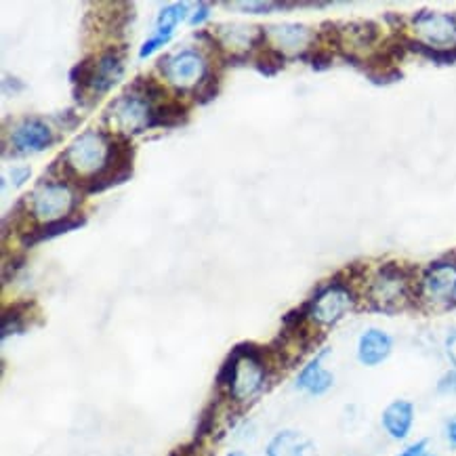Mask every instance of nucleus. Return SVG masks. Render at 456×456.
I'll return each mask as SVG.
<instances>
[{
	"instance_id": "1",
	"label": "nucleus",
	"mask_w": 456,
	"mask_h": 456,
	"mask_svg": "<svg viewBox=\"0 0 456 456\" xmlns=\"http://www.w3.org/2000/svg\"><path fill=\"white\" fill-rule=\"evenodd\" d=\"M267 366L261 349L255 345H240L219 372V387H224L232 400L248 402L265 385Z\"/></svg>"
},
{
	"instance_id": "2",
	"label": "nucleus",
	"mask_w": 456,
	"mask_h": 456,
	"mask_svg": "<svg viewBox=\"0 0 456 456\" xmlns=\"http://www.w3.org/2000/svg\"><path fill=\"white\" fill-rule=\"evenodd\" d=\"M412 280L400 263H385L374 273L368 286V299L381 312H397L411 301Z\"/></svg>"
},
{
	"instance_id": "3",
	"label": "nucleus",
	"mask_w": 456,
	"mask_h": 456,
	"mask_svg": "<svg viewBox=\"0 0 456 456\" xmlns=\"http://www.w3.org/2000/svg\"><path fill=\"white\" fill-rule=\"evenodd\" d=\"M355 305V295L352 286L341 280H332L324 289H320L305 305L307 322L318 329H330L337 322L352 312Z\"/></svg>"
},
{
	"instance_id": "4",
	"label": "nucleus",
	"mask_w": 456,
	"mask_h": 456,
	"mask_svg": "<svg viewBox=\"0 0 456 456\" xmlns=\"http://www.w3.org/2000/svg\"><path fill=\"white\" fill-rule=\"evenodd\" d=\"M133 158H135V148H133L131 139L126 135L110 137L105 167L95 177L83 181L78 190H83L85 194H99V191L110 190V187L125 183L133 175Z\"/></svg>"
},
{
	"instance_id": "5",
	"label": "nucleus",
	"mask_w": 456,
	"mask_h": 456,
	"mask_svg": "<svg viewBox=\"0 0 456 456\" xmlns=\"http://www.w3.org/2000/svg\"><path fill=\"white\" fill-rule=\"evenodd\" d=\"M110 137H105L99 131H86L74 143L63 151L61 158L66 165L72 168L76 177H78V187L83 181L95 177V175L105 167L108 160Z\"/></svg>"
},
{
	"instance_id": "6",
	"label": "nucleus",
	"mask_w": 456,
	"mask_h": 456,
	"mask_svg": "<svg viewBox=\"0 0 456 456\" xmlns=\"http://www.w3.org/2000/svg\"><path fill=\"white\" fill-rule=\"evenodd\" d=\"M74 208L76 194L72 187L61 183V181H43L32 191L30 215L34 219L45 221V224L69 217V215H74Z\"/></svg>"
},
{
	"instance_id": "7",
	"label": "nucleus",
	"mask_w": 456,
	"mask_h": 456,
	"mask_svg": "<svg viewBox=\"0 0 456 456\" xmlns=\"http://www.w3.org/2000/svg\"><path fill=\"white\" fill-rule=\"evenodd\" d=\"M151 114H154V108L143 97L125 93L110 105L105 120L114 122L122 135H139L151 128Z\"/></svg>"
},
{
	"instance_id": "8",
	"label": "nucleus",
	"mask_w": 456,
	"mask_h": 456,
	"mask_svg": "<svg viewBox=\"0 0 456 456\" xmlns=\"http://www.w3.org/2000/svg\"><path fill=\"white\" fill-rule=\"evenodd\" d=\"M412 28L414 34H417V43L429 46V49H456V20L452 15L420 11V13L412 20Z\"/></svg>"
},
{
	"instance_id": "9",
	"label": "nucleus",
	"mask_w": 456,
	"mask_h": 456,
	"mask_svg": "<svg viewBox=\"0 0 456 456\" xmlns=\"http://www.w3.org/2000/svg\"><path fill=\"white\" fill-rule=\"evenodd\" d=\"M158 69L168 83L179 89H187V86H196L208 74V61L204 60L202 53L187 49L160 60Z\"/></svg>"
},
{
	"instance_id": "10",
	"label": "nucleus",
	"mask_w": 456,
	"mask_h": 456,
	"mask_svg": "<svg viewBox=\"0 0 456 456\" xmlns=\"http://www.w3.org/2000/svg\"><path fill=\"white\" fill-rule=\"evenodd\" d=\"M456 292V263L437 261L419 282V297L429 305H448Z\"/></svg>"
},
{
	"instance_id": "11",
	"label": "nucleus",
	"mask_w": 456,
	"mask_h": 456,
	"mask_svg": "<svg viewBox=\"0 0 456 456\" xmlns=\"http://www.w3.org/2000/svg\"><path fill=\"white\" fill-rule=\"evenodd\" d=\"M55 143L53 128L40 118H26L11 133V148L17 154H38Z\"/></svg>"
},
{
	"instance_id": "12",
	"label": "nucleus",
	"mask_w": 456,
	"mask_h": 456,
	"mask_svg": "<svg viewBox=\"0 0 456 456\" xmlns=\"http://www.w3.org/2000/svg\"><path fill=\"white\" fill-rule=\"evenodd\" d=\"M125 76V51L118 49H105L102 55H97L95 74H93V83L89 95L97 103L99 97L110 93L120 78Z\"/></svg>"
},
{
	"instance_id": "13",
	"label": "nucleus",
	"mask_w": 456,
	"mask_h": 456,
	"mask_svg": "<svg viewBox=\"0 0 456 456\" xmlns=\"http://www.w3.org/2000/svg\"><path fill=\"white\" fill-rule=\"evenodd\" d=\"M267 38L272 40L273 46L278 51L295 53L297 57H301L305 53L307 45L312 43L314 32L307 26L301 23H282V26H267Z\"/></svg>"
},
{
	"instance_id": "14",
	"label": "nucleus",
	"mask_w": 456,
	"mask_h": 456,
	"mask_svg": "<svg viewBox=\"0 0 456 456\" xmlns=\"http://www.w3.org/2000/svg\"><path fill=\"white\" fill-rule=\"evenodd\" d=\"M86 225V215L83 213H74L69 217L51 221V224H43V225H34L28 232H23L20 240L26 248L37 247L40 242H46V240L60 238L63 233H69L74 230H80V227Z\"/></svg>"
},
{
	"instance_id": "15",
	"label": "nucleus",
	"mask_w": 456,
	"mask_h": 456,
	"mask_svg": "<svg viewBox=\"0 0 456 456\" xmlns=\"http://www.w3.org/2000/svg\"><path fill=\"white\" fill-rule=\"evenodd\" d=\"M326 355H329V349L320 352L305 368H303L299 377H297V389L305 391L309 395L329 394L332 385H335V377H332V372L324 366Z\"/></svg>"
},
{
	"instance_id": "16",
	"label": "nucleus",
	"mask_w": 456,
	"mask_h": 456,
	"mask_svg": "<svg viewBox=\"0 0 456 456\" xmlns=\"http://www.w3.org/2000/svg\"><path fill=\"white\" fill-rule=\"evenodd\" d=\"M394 352V338L381 329H368L362 332L358 341V360L360 364L374 368L383 364Z\"/></svg>"
},
{
	"instance_id": "17",
	"label": "nucleus",
	"mask_w": 456,
	"mask_h": 456,
	"mask_svg": "<svg viewBox=\"0 0 456 456\" xmlns=\"http://www.w3.org/2000/svg\"><path fill=\"white\" fill-rule=\"evenodd\" d=\"M381 425L391 440H406L414 425V406L408 400H395L381 414Z\"/></svg>"
},
{
	"instance_id": "18",
	"label": "nucleus",
	"mask_w": 456,
	"mask_h": 456,
	"mask_svg": "<svg viewBox=\"0 0 456 456\" xmlns=\"http://www.w3.org/2000/svg\"><path fill=\"white\" fill-rule=\"evenodd\" d=\"M267 456H318V448L301 431H280L278 436L272 437L265 450Z\"/></svg>"
},
{
	"instance_id": "19",
	"label": "nucleus",
	"mask_w": 456,
	"mask_h": 456,
	"mask_svg": "<svg viewBox=\"0 0 456 456\" xmlns=\"http://www.w3.org/2000/svg\"><path fill=\"white\" fill-rule=\"evenodd\" d=\"M379 28L372 21H358L349 23L343 30H338V45H347L352 49H364L377 43Z\"/></svg>"
},
{
	"instance_id": "20",
	"label": "nucleus",
	"mask_w": 456,
	"mask_h": 456,
	"mask_svg": "<svg viewBox=\"0 0 456 456\" xmlns=\"http://www.w3.org/2000/svg\"><path fill=\"white\" fill-rule=\"evenodd\" d=\"M187 105L179 99H167L160 105H156L151 114V128H173L183 125L187 120Z\"/></svg>"
},
{
	"instance_id": "21",
	"label": "nucleus",
	"mask_w": 456,
	"mask_h": 456,
	"mask_svg": "<svg viewBox=\"0 0 456 456\" xmlns=\"http://www.w3.org/2000/svg\"><path fill=\"white\" fill-rule=\"evenodd\" d=\"M95 66H97V57L89 55V57H85L83 61L76 63L72 69H69V83L74 85V97H76V102L83 103V105H85V97L89 95V91H91Z\"/></svg>"
},
{
	"instance_id": "22",
	"label": "nucleus",
	"mask_w": 456,
	"mask_h": 456,
	"mask_svg": "<svg viewBox=\"0 0 456 456\" xmlns=\"http://www.w3.org/2000/svg\"><path fill=\"white\" fill-rule=\"evenodd\" d=\"M253 61L256 72L265 76V78H272V76H276L280 69L286 66V55L282 51H278L273 45H263L261 49L255 53Z\"/></svg>"
},
{
	"instance_id": "23",
	"label": "nucleus",
	"mask_w": 456,
	"mask_h": 456,
	"mask_svg": "<svg viewBox=\"0 0 456 456\" xmlns=\"http://www.w3.org/2000/svg\"><path fill=\"white\" fill-rule=\"evenodd\" d=\"M187 13H190V11H187L185 3H175V4H167V7H162L156 20V34L173 37L175 28H177L183 20H187Z\"/></svg>"
},
{
	"instance_id": "24",
	"label": "nucleus",
	"mask_w": 456,
	"mask_h": 456,
	"mask_svg": "<svg viewBox=\"0 0 456 456\" xmlns=\"http://www.w3.org/2000/svg\"><path fill=\"white\" fill-rule=\"evenodd\" d=\"M219 91H221V74L217 69H208V74L204 76L194 89H191V93H194V102L198 105H207L213 102V99H217Z\"/></svg>"
},
{
	"instance_id": "25",
	"label": "nucleus",
	"mask_w": 456,
	"mask_h": 456,
	"mask_svg": "<svg viewBox=\"0 0 456 456\" xmlns=\"http://www.w3.org/2000/svg\"><path fill=\"white\" fill-rule=\"evenodd\" d=\"M23 329H26V322H23V312H20V309L11 307L3 314V332H0L3 341H7L13 335H20Z\"/></svg>"
},
{
	"instance_id": "26",
	"label": "nucleus",
	"mask_w": 456,
	"mask_h": 456,
	"mask_svg": "<svg viewBox=\"0 0 456 456\" xmlns=\"http://www.w3.org/2000/svg\"><path fill=\"white\" fill-rule=\"evenodd\" d=\"M233 7L242 9L244 13H273L276 9L299 7V3H233Z\"/></svg>"
},
{
	"instance_id": "27",
	"label": "nucleus",
	"mask_w": 456,
	"mask_h": 456,
	"mask_svg": "<svg viewBox=\"0 0 456 456\" xmlns=\"http://www.w3.org/2000/svg\"><path fill=\"white\" fill-rule=\"evenodd\" d=\"M299 60H305L314 69H326V68H330V63H332V53L326 49H315V51L303 53Z\"/></svg>"
},
{
	"instance_id": "28",
	"label": "nucleus",
	"mask_w": 456,
	"mask_h": 456,
	"mask_svg": "<svg viewBox=\"0 0 456 456\" xmlns=\"http://www.w3.org/2000/svg\"><path fill=\"white\" fill-rule=\"evenodd\" d=\"M168 40H171V37H162V34H154V37L145 40V43L142 45V49H139V57L142 60H145V57H151L158 49H162Z\"/></svg>"
},
{
	"instance_id": "29",
	"label": "nucleus",
	"mask_w": 456,
	"mask_h": 456,
	"mask_svg": "<svg viewBox=\"0 0 456 456\" xmlns=\"http://www.w3.org/2000/svg\"><path fill=\"white\" fill-rule=\"evenodd\" d=\"M437 394L442 395H456V368L444 374L437 383Z\"/></svg>"
},
{
	"instance_id": "30",
	"label": "nucleus",
	"mask_w": 456,
	"mask_h": 456,
	"mask_svg": "<svg viewBox=\"0 0 456 456\" xmlns=\"http://www.w3.org/2000/svg\"><path fill=\"white\" fill-rule=\"evenodd\" d=\"M210 9H213V4H210V3H198L196 11L190 17V26H194V28L202 26V23L210 17Z\"/></svg>"
},
{
	"instance_id": "31",
	"label": "nucleus",
	"mask_w": 456,
	"mask_h": 456,
	"mask_svg": "<svg viewBox=\"0 0 456 456\" xmlns=\"http://www.w3.org/2000/svg\"><path fill=\"white\" fill-rule=\"evenodd\" d=\"M23 89H26V85H23L20 78H15V76H4L3 80L4 95H17V93H21Z\"/></svg>"
},
{
	"instance_id": "32",
	"label": "nucleus",
	"mask_w": 456,
	"mask_h": 456,
	"mask_svg": "<svg viewBox=\"0 0 456 456\" xmlns=\"http://www.w3.org/2000/svg\"><path fill=\"white\" fill-rule=\"evenodd\" d=\"M30 167H17V168H11V183H13V187H21L23 183H26L28 179H30Z\"/></svg>"
},
{
	"instance_id": "33",
	"label": "nucleus",
	"mask_w": 456,
	"mask_h": 456,
	"mask_svg": "<svg viewBox=\"0 0 456 456\" xmlns=\"http://www.w3.org/2000/svg\"><path fill=\"white\" fill-rule=\"evenodd\" d=\"M400 456H436V454L429 452V448H427V440H420L417 444H412V446H408Z\"/></svg>"
},
{
	"instance_id": "34",
	"label": "nucleus",
	"mask_w": 456,
	"mask_h": 456,
	"mask_svg": "<svg viewBox=\"0 0 456 456\" xmlns=\"http://www.w3.org/2000/svg\"><path fill=\"white\" fill-rule=\"evenodd\" d=\"M444 347H446L448 360L452 362V366L456 368V330H452V332H450V335L446 337V345H444Z\"/></svg>"
},
{
	"instance_id": "35",
	"label": "nucleus",
	"mask_w": 456,
	"mask_h": 456,
	"mask_svg": "<svg viewBox=\"0 0 456 456\" xmlns=\"http://www.w3.org/2000/svg\"><path fill=\"white\" fill-rule=\"evenodd\" d=\"M57 120H60V125H61L63 128H72V126H76V125H80L78 116H74L72 112H69V110H66V112H63L61 116H57Z\"/></svg>"
},
{
	"instance_id": "36",
	"label": "nucleus",
	"mask_w": 456,
	"mask_h": 456,
	"mask_svg": "<svg viewBox=\"0 0 456 456\" xmlns=\"http://www.w3.org/2000/svg\"><path fill=\"white\" fill-rule=\"evenodd\" d=\"M446 436H448V442L456 446V419H452L448 423V429H446Z\"/></svg>"
},
{
	"instance_id": "37",
	"label": "nucleus",
	"mask_w": 456,
	"mask_h": 456,
	"mask_svg": "<svg viewBox=\"0 0 456 456\" xmlns=\"http://www.w3.org/2000/svg\"><path fill=\"white\" fill-rule=\"evenodd\" d=\"M227 456H244L242 452H232V454H227Z\"/></svg>"
},
{
	"instance_id": "38",
	"label": "nucleus",
	"mask_w": 456,
	"mask_h": 456,
	"mask_svg": "<svg viewBox=\"0 0 456 456\" xmlns=\"http://www.w3.org/2000/svg\"><path fill=\"white\" fill-rule=\"evenodd\" d=\"M454 303H456V292H454Z\"/></svg>"
}]
</instances>
